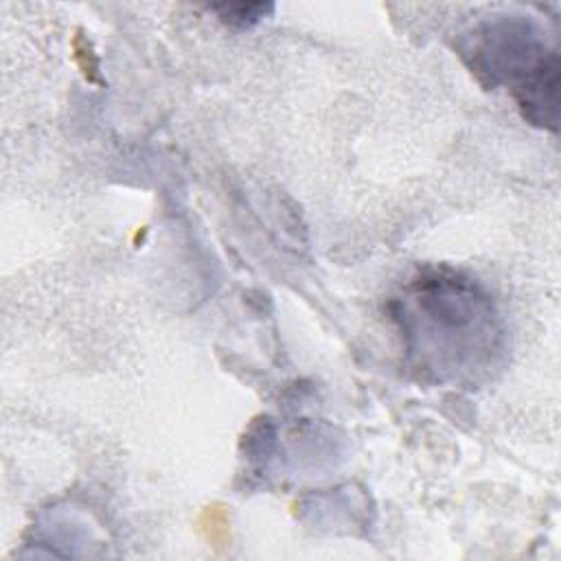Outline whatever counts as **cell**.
I'll return each mask as SVG.
<instances>
[{
  "label": "cell",
  "mask_w": 561,
  "mask_h": 561,
  "mask_svg": "<svg viewBox=\"0 0 561 561\" xmlns=\"http://www.w3.org/2000/svg\"><path fill=\"white\" fill-rule=\"evenodd\" d=\"M405 348L436 381H458L491 364L497 318L478 283L451 270H430L397 300Z\"/></svg>",
  "instance_id": "1"
},
{
  "label": "cell",
  "mask_w": 561,
  "mask_h": 561,
  "mask_svg": "<svg viewBox=\"0 0 561 561\" xmlns=\"http://www.w3.org/2000/svg\"><path fill=\"white\" fill-rule=\"evenodd\" d=\"M522 18H500L476 26L460 44V57L486 85H508L522 116L557 129L559 123V55Z\"/></svg>",
  "instance_id": "2"
},
{
  "label": "cell",
  "mask_w": 561,
  "mask_h": 561,
  "mask_svg": "<svg viewBox=\"0 0 561 561\" xmlns=\"http://www.w3.org/2000/svg\"><path fill=\"white\" fill-rule=\"evenodd\" d=\"M219 20L228 26L234 28H250L254 24H259L265 15L272 13V4H263V2H239V4H213L210 7Z\"/></svg>",
  "instance_id": "3"
}]
</instances>
